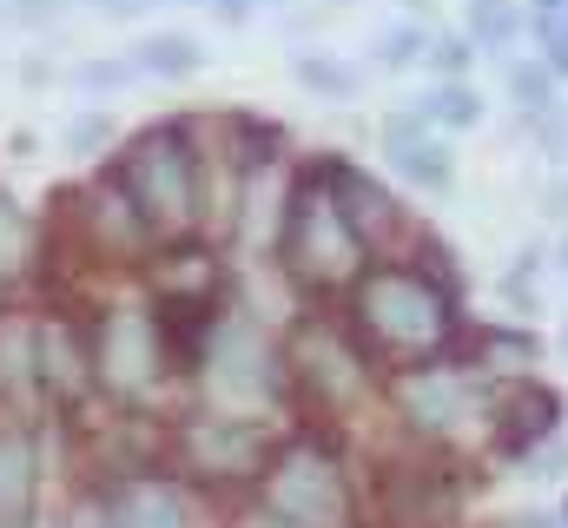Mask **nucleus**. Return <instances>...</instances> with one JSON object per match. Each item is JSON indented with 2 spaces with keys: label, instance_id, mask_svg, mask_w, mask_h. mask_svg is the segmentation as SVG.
Masks as SVG:
<instances>
[{
  "label": "nucleus",
  "instance_id": "1",
  "mask_svg": "<svg viewBox=\"0 0 568 528\" xmlns=\"http://www.w3.org/2000/svg\"><path fill=\"white\" fill-rule=\"evenodd\" d=\"M126 199L159 232H192L199 225V159L185 152L179 132H145L140 139V152L126 165Z\"/></svg>",
  "mask_w": 568,
  "mask_h": 528
},
{
  "label": "nucleus",
  "instance_id": "2",
  "mask_svg": "<svg viewBox=\"0 0 568 528\" xmlns=\"http://www.w3.org/2000/svg\"><path fill=\"white\" fill-rule=\"evenodd\" d=\"M364 324H371V337L384 351L417 357V351H436L443 344L449 304H443V291L429 277H417V271H384V277L364 284Z\"/></svg>",
  "mask_w": 568,
  "mask_h": 528
},
{
  "label": "nucleus",
  "instance_id": "3",
  "mask_svg": "<svg viewBox=\"0 0 568 528\" xmlns=\"http://www.w3.org/2000/svg\"><path fill=\"white\" fill-rule=\"evenodd\" d=\"M265 516L278 528H344L351 522V496L337 463L317 443L284 449V463L265 476Z\"/></svg>",
  "mask_w": 568,
  "mask_h": 528
},
{
  "label": "nucleus",
  "instance_id": "4",
  "mask_svg": "<svg viewBox=\"0 0 568 528\" xmlns=\"http://www.w3.org/2000/svg\"><path fill=\"white\" fill-rule=\"evenodd\" d=\"M278 245H284V258H291V271L311 277V284H337V277H351L357 258H364V238H357V225L344 219V205H331V199H317V192H297Z\"/></svg>",
  "mask_w": 568,
  "mask_h": 528
},
{
  "label": "nucleus",
  "instance_id": "5",
  "mask_svg": "<svg viewBox=\"0 0 568 528\" xmlns=\"http://www.w3.org/2000/svg\"><path fill=\"white\" fill-rule=\"evenodd\" d=\"M397 403H404V416L429 429V436H469L476 423H483V390L463 377V370H424V377H404L397 384Z\"/></svg>",
  "mask_w": 568,
  "mask_h": 528
},
{
  "label": "nucleus",
  "instance_id": "6",
  "mask_svg": "<svg viewBox=\"0 0 568 528\" xmlns=\"http://www.w3.org/2000/svg\"><path fill=\"white\" fill-rule=\"evenodd\" d=\"M278 364H272V351H265V337L252 331V324H232V331H219V357H212V390L225 396V403H265V396L278 390V377H272Z\"/></svg>",
  "mask_w": 568,
  "mask_h": 528
},
{
  "label": "nucleus",
  "instance_id": "7",
  "mask_svg": "<svg viewBox=\"0 0 568 528\" xmlns=\"http://www.w3.org/2000/svg\"><path fill=\"white\" fill-rule=\"evenodd\" d=\"M100 370H106V384L126 396H140L159 384V370H165V351H159V331L145 324V317H113L106 324V337H100Z\"/></svg>",
  "mask_w": 568,
  "mask_h": 528
},
{
  "label": "nucleus",
  "instance_id": "8",
  "mask_svg": "<svg viewBox=\"0 0 568 528\" xmlns=\"http://www.w3.org/2000/svg\"><path fill=\"white\" fill-rule=\"evenodd\" d=\"M265 456V436L252 429V423H199L192 429V463L199 469H252Z\"/></svg>",
  "mask_w": 568,
  "mask_h": 528
},
{
  "label": "nucleus",
  "instance_id": "9",
  "mask_svg": "<svg viewBox=\"0 0 568 528\" xmlns=\"http://www.w3.org/2000/svg\"><path fill=\"white\" fill-rule=\"evenodd\" d=\"M27 496H33V456H27V443L0 436V528L27 522Z\"/></svg>",
  "mask_w": 568,
  "mask_h": 528
},
{
  "label": "nucleus",
  "instance_id": "10",
  "mask_svg": "<svg viewBox=\"0 0 568 528\" xmlns=\"http://www.w3.org/2000/svg\"><path fill=\"white\" fill-rule=\"evenodd\" d=\"M199 40H185V33H152L140 40V53H133V73H152V80H185V73H199Z\"/></svg>",
  "mask_w": 568,
  "mask_h": 528
},
{
  "label": "nucleus",
  "instance_id": "11",
  "mask_svg": "<svg viewBox=\"0 0 568 528\" xmlns=\"http://www.w3.org/2000/svg\"><path fill=\"white\" fill-rule=\"evenodd\" d=\"M120 528H185V509H179V496H172V489L140 483V489H126V496H120Z\"/></svg>",
  "mask_w": 568,
  "mask_h": 528
},
{
  "label": "nucleus",
  "instance_id": "12",
  "mask_svg": "<svg viewBox=\"0 0 568 528\" xmlns=\"http://www.w3.org/2000/svg\"><path fill=\"white\" fill-rule=\"evenodd\" d=\"M390 165L404 172V179H417V185H449V145H436L429 132H417V139H397L390 145Z\"/></svg>",
  "mask_w": 568,
  "mask_h": 528
},
{
  "label": "nucleus",
  "instance_id": "13",
  "mask_svg": "<svg viewBox=\"0 0 568 528\" xmlns=\"http://www.w3.org/2000/svg\"><path fill=\"white\" fill-rule=\"evenodd\" d=\"M410 113L417 120H443V126H476L483 120V100L469 93V87H436V93H424V100H410Z\"/></svg>",
  "mask_w": 568,
  "mask_h": 528
},
{
  "label": "nucleus",
  "instance_id": "14",
  "mask_svg": "<svg viewBox=\"0 0 568 528\" xmlns=\"http://www.w3.org/2000/svg\"><path fill=\"white\" fill-rule=\"evenodd\" d=\"M509 436H542V429H556V416H562V403L556 396H542V390H523L516 403H509Z\"/></svg>",
  "mask_w": 568,
  "mask_h": 528
},
{
  "label": "nucleus",
  "instance_id": "15",
  "mask_svg": "<svg viewBox=\"0 0 568 528\" xmlns=\"http://www.w3.org/2000/svg\"><path fill=\"white\" fill-rule=\"evenodd\" d=\"M297 80H304L311 93H331V100H337V93H357V73H351V67H331V60H317V53L297 60Z\"/></svg>",
  "mask_w": 568,
  "mask_h": 528
},
{
  "label": "nucleus",
  "instance_id": "16",
  "mask_svg": "<svg viewBox=\"0 0 568 528\" xmlns=\"http://www.w3.org/2000/svg\"><path fill=\"white\" fill-rule=\"evenodd\" d=\"M417 47H424V33H417V27H390V33H377V40H371L377 67H410V60H417Z\"/></svg>",
  "mask_w": 568,
  "mask_h": 528
},
{
  "label": "nucleus",
  "instance_id": "17",
  "mask_svg": "<svg viewBox=\"0 0 568 528\" xmlns=\"http://www.w3.org/2000/svg\"><path fill=\"white\" fill-rule=\"evenodd\" d=\"M509 87H516V100H523L529 113H542V106H549V93H556L549 60H542V67H516V80H509Z\"/></svg>",
  "mask_w": 568,
  "mask_h": 528
},
{
  "label": "nucleus",
  "instance_id": "18",
  "mask_svg": "<svg viewBox=\"0 0 568 528\" xmlns=\"http://www.w3.org/2000/svg\"><path fill=\"white\" fill-rule=\"evenodd\" d=\"M73 80H80V87H126V80H133V60H87Z\"/></svg>",
  "mask_w": 568,
  "mask_h": 528
},
{
  "label": "nucleus",
  "instance_id": "19",
  "mask_svg": "<svg viewBox=\"0 0 568 528\" xmlns=\"http://www.w3.org/2000/svg\"><path fill=\"white\" fill-rule=\"evenodd\" d=\"M429 67H436V73H463V67H469V47H463V40H436V47H429Z\"/></svg>",
  "mask_w": 568,
  "mask_h": 528
},
{
  "label": "nucleus",
  "instance_id": "20",
  "mask_svg": "<svg viewBox=\"0 0 568 528\" xmlns=\"http://www.w3.org/2000/svg\"><path fill=\"white\" fill-rule=\"evenodd\" d=\"M100 139H106V120H80V126H67V145H80V152L100 145Z\"/></svg>",
  "mask_w": 568,
  "mask_h": 528
},
{
  "label": "nucleus",
  "instance_id": "21",
  "mask_svg": "<svg viewBox=\"0 0 568 528\" xmlns=\"http://www.w3.org/2000/svg\"><path fill=\"white\" fill-rule=\"evenodd\" d=\"M212 7H219V13H225V20H245V13H252V7H258V0H212Z\"/></svg>",
  "mask_w": 568,
  "mask_h": 528
},
{
  "label": "nucleus",
  "instance_id": "22",
  "mask_svg": "<svg viewBox=\"0 0 568 528\" xmlns=\"http://www.w3.org/2000/svg\"><path fill=\"white\" fill-rule=\"evenodd\" d=\"M140 7H152V0H100V13H140Z\"/></svg>",
  "mask_w": 568,
  "mask_h": 528
},
{
  "label": "nucleus",
  "instance_id": "23",
  "mask_svg": "<svg viewBox=\"0 0 568 528\" xmlns=\"http://www.w3.org/2000/svg\"><path fill=\"white\" fill-rule=\"evenodd\" d=\"M503 528H562V522H549V516H516V522H503Z\"/></svg>",
  "mask_w": 568,
  "mask_h": 528
},
{
  "label": "nucleus",
  "instance_id": "24",
  "mask_svg": "<svg viewBox=\"0 0 568 528\" xmlns=\"http://www.w3.org/2000/svg\"><path fill=\"white\" fill-rule=\"evenodd\" d=\"M7 238H13V219H7V205H0V245H7Z\"/></svg>",
  "mask_w": 568,
  "mask_h": 528
},
{
  "label": "nucleus",
  "instance_id": "25",
  "mask_svg": "<svg viewBox=\"0 0 568 528\" xmlns=\"http://www.w3.org/2000/svg\"><path fill=\"white\" fill-rule=\"evenodd\" d=\"M536 7H542V13H562L568 0H536Z\"/></svg>",
  "mask_w": 568,
  "mask_h": 528
},
{
  "label": "nucleus",
  "instance_id": "26",
  "mask_svg": "<svg viewBox=\"0 0 568 528\" xmlns=\"http://www.w3.org/2000/svg\"><path fill=\"white\" fill-rule=\"evenodd\" d=\"M562 351H568V331H562Z\"/></svg>",
  "mask_w": 568,
  "mask_h": 528
},
{
  "label": "nucleus",
  "instance_id": "27",
  "mask_svg": "<svg viewBox=\"0 0 568 528\" xmlns=\"http://www.w3.org/2000/svg\"><path fill=\"white\" fill-rule=\"evenodd\" d=\"M562 264H568V245H562Z\"/></svg>",
  "mask_w": 568,
  "mask_h": 528
}]
</instances>
